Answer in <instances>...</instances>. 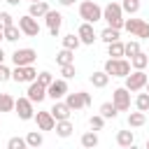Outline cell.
<instances>
[{
	"label": "cell",
	"instance_id": "6da1fadb",
	"mask_svg": "<svg viewBox=\"0 0 149 149\" xmlns=\"http://www.w3.org/2000/svg\"><path fill=\"white\" fill-rule=\"evenodd\" d=\"M102 19L107 21V26L121 30L123 23H126V19H123V7H121L119 2H107V5L102 7Z\"/></svg>",
	"mask_w": 149,
	"mask_h": 149
},
{
	"label": "cell",
	"instance_id": "7a4b0ae2",
	"mask_svg": "<svg viewBox=\"0 0 149 149\" xmlns=\"http://www.w3.org/2000/svg\"><path fill=\"white\" fill-rule=\"evenodd\" d=\"M130 61H126V58H107L105 61V72L109 74V77H128L130 74Z\"/></svg>",
	"mask_w": 149,
	"mask_h": 149
},
{
	"label": "cell",
	"instance_id": "3957f363",
	"mask_svg": "<svg viewBox=\"0 0 149 149\" xmlns=\"http://www.w3.org/2000/svg\"><path fill=\"white\" fill-rule=\"evenodd\" d=\"M79 16L84 21H88V23H95V21L102 19V7L98 2H93V0H84L79 5Z\"/></svg>",
	"mask_w": 149,
	"mask_h": 149
},
{
	"label": "cell",
	"instance_id": "277c9868",
	"mask_svg": "<svg viewBox=\"0 0 149 149\" xmlns=\"http://www.w3.org/2000/svg\"><path fill=\"white\" fill-rule=\"evenodd\" d=\"M12 79H14L16 84H30V81L37 79V70H35L33 65H14Z\"/></svg>",
	"mask_w": 149,
	"mask_h": 149
},
{
	"label": "cell",
	"instance_id": "5b68a950",
	"mask_svg": "<svg viewBox=\"0 0 149 149\" xmlns=\"http://www.w3.org/2000/svg\"><path fill=\"white\" fill-rule=\"evenodd\" d=\"M123 28H126L130 35L140 37V40H149V23H147L144 19H126Z\"/></svg>",
	"mask_w": 149,
	"mask_h": 149
},
{
	"label": "cell",
	"instance_id": "8992f818",
	"mask_svg": "<svg viewBox=\"0 0 149 149\" xmlns=\"http://www.w3.org/2000/svg\"><path fill=\"white\" fill-rule=\"evenodd\" d=\"M147 81H149L147 72H144V70H135V72H130V74L126 77V88H128L130 93H137V91H142V88L147 86Z\"/></svg>",
	"mask_w": 149,
	"mask_h": 149
},
{
	"label": "cell",
	"instance_id": "52a82bcc",
	"mask_svg": "<svg viewBox=\"0 0 149 149\" xmlns=\"http://www.w3.org/2000/svg\"><path fill=\"white\" fill-rule=\"evenodd\" d=\"M14 109H16V114H19V119H21V121H30V119H35L33 100H30L28 95H23V98H16V102H14Z\"/></svg>",
	"mask_w": 149,
	"mask_h": 149
},
{
	"label": "cell",
	"instance_id": "ba28073f",
	"mask_svg": "<svg viewBox=\"0 0 149 149\" xmlns=\"http://www.w3.org/2000/svg\"><path fill=\"white\" fill-rule=\"evenodd\" d=\"M112 102L116 105L119 112H128V109H130V91H128L126 86L114 88V93H112Z\"/></svg>",
	"mask_w": 149,
	"mask_h": 149
},
{
	"label": "cell",
	"instance_id": "9c48e42d",
	"mask_svg": "<svg viewBox=\"0 0 149 149\" xmlns=\"http://www.w3.org/2000/svg\"><path fill=\"white\" fill-rule=\"evenodd\" d=\"M65 102L70 105V109H81V107H88L91 105V95L86 91H77V93H65Z\"/></svg>",
	"mask_w": 149,
	"mask_h": 149
},
{
	"label": "cell",
	"instance_id": "30bf717a",
	"mask_svg": "<svg viewBox=\"0 0 149 149\" xmlns=\"http://www.w3.org/2000/svg\"><path fill=\"white\" fill-rule=\"evenodd\" d=\"M37 61V51L35 49H16L14 54H12V63L14 65H33Z\"/></svg>",
	"mask_w": 149,
	"mask_h": 149
},
{
	"label": "cell",
	"instance_id": "8fae6325",
	"mask_svg": "<svg viewBox=\"0 0 149 149\" xmlns=\"http://www.w3.org/2000/svg\"><path fill=\"white\" fill-rule=\"evenodd\" d=\"M19 28H21V33L28 35V37H37V35H40V23H37V19L30 16V14H26V16L19 19Z\"/></svg>",
	"mask_w": 149,
	"mask_h": 149
},
{
	"label": "cell",
	"instance_id": "7c38bea8",
	"mask_svg": "<svg viewBox=\"0 0 149 149\" xmlns=\"http://www.w3.org/2000/svg\"><path fill=\"white\" fill-rule=\"evenodd\" d=\"M44 21H47V28H49V33H51L54 37H58V33H61V26H63V14H61V12H56V9H49V12L44 14Z\"/></svg>",
	"mask_w": 149,
	"mask_h": 149
},
{
	"label": "cell",
	"instance_id": "4fadbf2b",
	"mask_svg": "<svg viewBox=\"0 0 149 149\" xmlns=\"http://www.w3.org/2000/svg\"><path fill=\"white\" fill-rule=\"evenodd\" d=\"M65 93H68V81L65 79H54L47 86V95L51 100H61V98H65Z\"/></svg>",
	"mask_w": 149,
	"mask_h": 149
},
{
	"label": "cell",
	"instance_id": "5bb4252c",
	"mask_svg": "<svg viewBox=\"0 0 149 149\" xmlns=\"http://www.w3.org/2000/svg\"><path fill=\"white\" fill-rule=\"evenodd\" d=\"M26 95H28L33 102H42V100L47 98V86H44V84H40V81L35 79V81H30V86H28Z\"/></svg>",
	"mask_w": 149,
	"mask_h": 149
},
{
	"label": "cell",
	"instance_id": "9a60e30c",
	"mask_svg": "<svg viewBox=\"0 0 149 149\" xmlns=\"http://www.w3.org/2000/svg\"><path fill=\"white\" fill-rule=\"evenodd\" d=\"M77 35H79L81 44H93V42L98 40V35H95V30H93V23H88V21H84V23L79 26Z\"/></svg>",
	"mask_w": 149,
	"mask_h": 149
},
{
	"label": "cell",
	"instance_id": "2e32d148",
	"mask_svg": "<svg viewBox=\"0 0 149 149\" xmlns=\"http://www.w3.org/2000/svg\"><path fill=\"white\" fill-rule=\"evenodd\" d=\"M35 121H37V128L40 130H54L56 128V119L51 112H37L35 114Z\"/></svg>",
	"mask_w": 149,
	"mask_h": 149
},
{
	"label": "cell",
	"instance_id": "e0dca14e",
	"mask_svg": "<svg viewBox=\"0 0 149 149\" xmlns=\"http://www.w3.org/2000/svg\"><path fill=\"white\" fill-rule=\"evenodd\" d=\"M51 114H54V119L56 121H63V119H70V105L68 102H61V100H54V107L49 109Z\"/></svg>",
	"mask_w": 149,
	"mask_h": 149
},
{
	"label": "cell",
	"instance_id": "ac0fdd59",
	"mask_svg": "<svg viewBox=\"0 0 149 149\" xmlns=\"http://www.w3.org/2000/svg\"><path fill=\"white\" fill-rule=\"evenodd\" d=\"M49 12V5L44 2V0H37V2H30V7H28V14L30 16H35V19H40V16H44Z\"/></svg>",
	"mask_w": 149,
	"mask_h": 149
},
{
	"label": "cell",
	"instance_id": "d6986e66",
	"mask_svg": "<svg viewBox=\"0 0 149 149\" xmlns=\"http://www.w3.org/2000/svg\"><path fill=\"white\" fill-rule=\"evenodd\" d=\"M123 51H126V44H123L121 40H114V42L107 44V54H109L112 58H123Z\"/></svg>",
	"mask_w": 149,
	"mask_h": 149
},
{
	"label": "cell",
	"instance_id": "ffe728a7",
	"mask_svg": "<svg viewBox=\"0 0 149 149\" xmlns=\"http://www.w3.org/2000/svg\"><path fill=\"white\" fill-rule=\"evenodd\" d=\"M128 61H130V65H133L135 70H144V68L149 65V56H147L144 51H137V54H135V56H130Z\"/></svg>",
	"mask_w": 149,
	"mask_h": 149
},
{
	"label": "cell",
	"instance_id": "44dd1931",
	"mask_svg": "<svg viewBox=\"0 0 149 149\" xmlns=\"http://www.w3.org/2000/svg\"><path fill=\"white\" fill-rule=\"evenodd\" d=\"M91 84H93L95 88H105V86L109 84V74H107L105 70H98V72L91 74Z\"/></svg>",
	"mask_w": 149,
	"mask_h": 149
},
{
	"label": "cell",
	"instance_id": "7402d4cb",
	"mask_svg": "<svg viewBox=\"0 0 149 149\" xmlns=\"http://www.w3.org/2000/svg\"><path fill=\"white\" fill-rule=\"evenodd\" d=\"M74 130V126L70 123V119H63V121H56V135L58 137H70Z\"/></svg>",
	"mask_w": 149,
	"mask_h": 149
},
{
	"label": "cell",
	"instance_id": "603a6c76",
	"mask_svg": "<svg viewBox=\"0 0 149 149\" xmlns=\"http://www.w3.org/2000/svg\"><path fill=\"white\" fill-rule=\"evenodd\" d=\"M116 144H119V147H133V144H135L133 130H119V133H116Z\"/></svg>",
	"mask_w": 149,
	"mask_h": 149
},
{
	"label": "cell",
	"instance_id": "cb8c5ba5",
	"mask_svg": "<svg viewBox=\"0 0 149 149\" xmlns=\"http://www.w3.org/2000/svg\"><path fill=\"white\" fill-rule=\"evenodd\" d=\"M56 63H58V65H70V63H74V51L63 47V49L56 54Z\"/></svg>",
	"mask_w": 149,
	"mask_h": 149
},
{
	"label": "cell",
	"instance_id": "d4e9b609",
	"mask_svg": "<svg viewBox=\"0 0 149 149\" xmlns=\"http://www.w3.org/2000/svg\"><path fill=\"white\" fill-rule=\"evenodd\" d=\"M144 121H147V112H130L128 114V126L130 128H140V126H144Z\"/></svg>",
	"mask_w": 149,
	"mask_h": 149
},
{
	"label": "cell",
	"instance_id": "484cf974",
	"mask_svg": "<svg viewBox=\"0 0 149 149\" xmlns=\"http://www.w3.org/2000/svg\"><path fill=\"white\" fill-rule=\"evenodd\" d=\"M100 40H102L105 44H109V42L119 40V28H112V26H107V28L100 33Z\"/></svg>",
	"mask_w": 149,
	"mask_h": 149
},
{
	"label": "cell",
	"instance_id": "4316f807",
	"mask_svg": "<svg viewBox=\"0 0 149 149\" xmlns=\"http://www.w3.org/2000/svg\"><path fill=\"white\" fill-rule=\"evenodd\" d=\"M100 114H102L105 119H116L119 109H116L114 102H102V105H100Z\"/></svg>",
	"mask_w": 149,
	"mask_h": 149
},
{
	"label": "cell",
	"instance_id": "83f0119b",
	"mask_svg": "<svg viewBox=\"0 0 149 149\" xmlns=\"http://www.w3.org/2000/svg\"><path fill=\"white\" fill-rule=\"evenodd\" d=\"M14 102H16V100H14L9 93H0V114H2V112H12V109H14Z\"/></svg>",
	"mask_w": 149,
	"mask_h": 149
},
{
	"label": "cell",
	"instance_id": "f1b7e54d",
	"mask_svg": "<svg viewBox=\"0 0 149 149\" xmlns=\"http://www.w3.org/2000/svg\"><path fill=\"white\" fill-rule=\"evenodd\" d=\"M2 33H5V40H7V42H16V40L21 37V28H19V26H14V23H12V26H7Z\"/></svg>",
	"mask_w": 149,
	"mask_h": 149
},
{
	"label": "cell",
	"instance_id": "f546056e",
	"mask_svg": "<svg viewBox=\"0 0 149 149\" xmlns=\"http://www.w3.org/2000/svg\"><path fill=\"white\" fill-rule=\"evenodd\" d=\"M26 142H28V147H42V142H44V137H42V133H37V130H30L28 135H26Z\"/></svg>",
	"mask_w": 149,
	"mask_h": 149
},
{
	"label": "cell",
	"instance_id": "4dcf8cb0",
	"mask_svg": "<svg viewBox=\"0 0 149 149\" xmlns=\"http://www.w3.org/2000/svg\"><path fill=\"white\" fill-rule=\"evenodd\" d=\"M98 135L93 133V130H88V133H84L81 135V147H88V149H93V147H98Z\"/></svg>",
	"mask_w": 149,
	"mask_h": 149
},
{
	"label": "cell",
	"instance_id": "1f68e13d",
	"mask_svg": "<svg viewBox=\"0 0 149 149\" xmlns=\"http://www.w3.org/2000/svg\"><path fill=\"white\" fill-rule=\"evenodd\" d=\"M79 44H81V40H79V35H74V33H70V35L63 37V47H65V49H72V51H74Z\"/></svg>",
	"mask_w": 149,
	"mask_h": 149
},
{
	"label": "cell",
	"instance_id": "d6a6232c",
	"mask_svg": "<svg viewBox=\"0 0 149 149\" xmlns=\"http://www.w3.org/2000/svg\"><path fill=\"white\" fill-rule=\"evenodd\" d=\"M135 107L140 112H149V93H140L137 91V98H135Z\"/></svg>",
	"mask_w": 149,
	"mask_h": 149
},
{
	"label": "cell",
	"instance_id": "836d02e7",
	"mask_svg": "<svg viewBox=\"0 0 149 149\" xmlns=\"http://www.w3.org/2000/svg\"><path fill=\"white\" fill-rule=\"evenodd\" d=\"M121 7H123V12H128V14H137V12H140V0H123Z\"/></svg>",
	"mask_w": 149,
	"mask_h": 149
},
{
	"label": "cell",
	"instance_id": "e575fe53",
	"mask_svg": "<svg viewBox=\"0 0 149 149\" xmlns=\"http://www.w3.org/2000/svg\"><path fill=\"white\" fill-rule=\"evenodd\" d=\"M137 51H142L137 40H130V42H126V51H123V56H128V58H130V56H135Z\"/></svg>",
	"mask_w": 149,
	"mask_h": 149
},
{
	"label": "cell",
	"instance_id": "d590c367",
	"mask_svg": "<svg viewBox=\"0 0 149 149\" xmlns=\"http://www.w3.org/2000/svg\"><path fill=\"white\" fill-rule=\"evenodd\" d=\"M7 147L9 149H23V147H28V142H26V137H9Z\"/></svg>",
	"mask_w": 149,
	"mask_h": 149
},
{
	"label": "cell",
	"instance_id": "8d00e7d4",
	"mask_svg": "<svg viewBox=\"0 0 149 149\" xmlns=\"http://www.w3.org/2000/svg\"><path fill=\"white\" fill-rule=\"evenodd\" d=\"M61 74H63V79H72V77L77 74L74 63H70V65H61Z\"/></svg>",
	"mask_w": 149,
	"mask_h": 149
},
{
	"label": "cell",
	"instance_id": "74e56055",
	"mask_svg": "<svg viewBox=\"0 0 149 149\" xmlns=\"http://www.w3.org/2000/svg\"><path fill=\"white\" fill-rule=\"evenodd\" d=\"M88 123H91V128H93V130H100V128L105 126V116H102V114H95V116H91V121H88Z\"/></svg>",
	"mask_w": 149,
	"mask_h": 149
},
{
	"label": "cell",
	"instance_id": "f35d334b",
	"mask_svg": "<svg viewBox=\"0 0 149 149\" xmlns=\"http://www.w3.org/2000/svg\"><path fill=\"white\" fill-rule=\"evenodd\" d=\"M12 23H14L12 14H9V12H0V28L5 30V28H7V26H12Z\"/></svg>",
	"mask_w": 149,
	"mask_h": 149
},
{
	"label": "cell",
	"instance_id": "ab89813d",
	"mask_svg": "<svg viewBox=\"0 0 149 149\" xmlns=\"http://www.w3.org/2000/svg\"><path fill=\"white\" fill-rule=\"evenodd\" d=\"M37 81H40V84H44V86H49V84L54 81V74L44 70V72H40V74H37Z\"/></svg>",
	"mask_w": 149,
	"mask_h": 149
},
{
	"label": "cell",
	"instance_id": "60d3db41",
	"mask_svg": "<svg viewBox=\"0 0 149 149\" xmlns=\"http://www.w3.org/2000/svg\"><path fill=\"white\" fill-rule=\"evenodd\" d=\"M9 79H12V70L5 63H0V81H9Z\"/></svg>",
	"mask_w": 149,
	"mask_h": 149
},
{
	"label": "cell",
	"instance_id": "b9f144b4",
	"mask_svg": "<svg viewBox=\"0 0 149 149\" xmlns=\"http://www.w3.org/2000/svg\"><path fill=\"white\" fill-rule=\"evenodd\" d=\"M58 5H63V7H70V5H74V0H58Z\"/></svg>",
	"mask_w": 149,
	"mask_h": 149
},
{
	"label": "cell",
	"instance_id": "7bdbcfd3",
	"mask_svg": "<svg viewBox=\"0 0 149 149\" xmlns=\"http://www.w3.org/2000/svg\"><path fill=\"white\" fill-rule=\"evenodd\" d=\"M5 58H7V56H5V51L0 49V63H5Z\"/></svg>",
	"mask_w": 149,
	"mask_h": 149
},
{
	"label": "cell",
	"instance_id": "ee69618b",
	"mask_svg": "<svg viewBox=\"0 0 149 149\" xmlns=\"http://www.w3.org/2000/svg\"><path fill=\"white\" fill-rule=\"evenodd\" d=\"M5 2H7V5H19L21 0H5Z\"/></svg>",
	"mask_w": 149,
	"mask_h": 149
},
{
	"label": "cell",
	"instance_id": "f6af8a7d",
	"mask_svg": "<svg viewBox=\"0 0 149 149\" xmlns=\"http://www.w3.org/2000/svg\"><path fill=\"white\" fill-rule=\"evenodd\" d=\"M2 40H5V33H2V28H0V42H2Z\"/></svg>",
	"mask_w": 149,
	"mask_h": 149
},
{
	"label": "cell",
	"instance_id": "bcb514c9",
	"mask_svg": "<svg viewBox=\"0 0 149 149\" xmlns=\"http://www.w3.org/2000/svg\"><path fill=\"white\" fill-rule=\"evenodd\" d=\"M144 88H147V93H149V81H147V86H144Z\"/></svg>",
	"mask_w": 149,
	"mask_h": 149
},
{
	"label": "cell",
	"instance_id": "7dc6e473",
	"mask_svg": "<svg viewBox=\"0 0 149 149\" xmlns=\"http://www.w3.org/2000/svg\"><path fill=\"white\" fill-rule=\"evenodd\" d=\"M147 149H149V140H147Z\"/></svg>",
	"mask_w": 149,
	"mask_h": 149
},
{
	"label": "cell",
	"instance_id": "c3c4849f",
	"mask_svg": "<svg viewBox=\"0 0 149 149\" xmlns=\"http://www.w3.org/2000/svg\"><path fill=\"white\" fill-rule=\"evenodd\" d=\"M30 2H37V0H30Z\"/></svg>",
	"mask_w": 149,
	"mask_h": 149
}]
</instances>
